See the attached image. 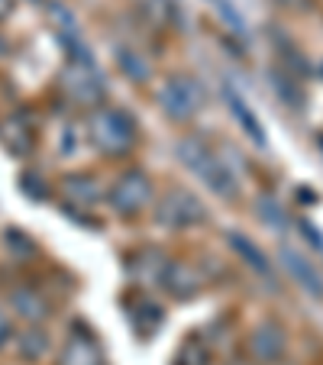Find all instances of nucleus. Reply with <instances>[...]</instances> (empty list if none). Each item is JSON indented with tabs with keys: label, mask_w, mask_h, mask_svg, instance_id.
<instances>
[{
	"label": "nucleus",
	"mask_w": 323,
	"mask_h": 365,
	"mask_svg": "<svg viewBox=\"0 0 323 365\" xmlns=\"http://www.w3.org/2000/svg\"><path fill=\"white\" fill-rule=\"evenodd\" d=\"M178 159L185 162L217 197H236V194H240V178H236L233 168L227 165V159L217 155V149H213L207 139L185 136L178 143Z\"/></svg>",
	"instance_id": "nucleus-1"
},
{
	"label": "nucleus",
	"mask_w": 323,
	"mask_h": 365,
	"mask_svg": "<svg viewBox=\"0 0 323 365\" xmlns=\"http://www.w3.org/2000/svg\"><path fill=\"white\" fill-rule=\"evenodd\" d=\"M88 139L103 155H123L136 139V123L117 107H94L88 113Z\"/></svg>",
	"instance_id": "nucleus-2"
},
{
	"label": "nucleus",
	"mask_w": 323,
	"mask_h": 365,
	"mask_svg": "<svg viewBox=\"0 0 323 365\" xmlns=\"http://www.w3.org/2000/svg\"><path fill=\"white\" fill-rule=\"evenodd\" d=\"M158 107L165 110L168 120L188 123L204 110V88L191 75H172L158 88Z\"/></svg>",
	"instance_id": "nucleus-3"
},
{
	"label": "nucleus",
	"mask_w": 323,
	"mask_h": 365,
	"mask_svg": "<svg viewBox=\"0 0 323 365\" xmlns=\"http://www.w3.org/2000/svg\"><path fill=\"white\" fill-rule=\"evenodd\" d=\"M155 220L165 230H188L207 220V207L188 187H168L155 204Z\"/></svg>",
	"instance_id": "nucleus-4"
},
{
	"label": "nucleus",
	"mask_w": 323,
	"mask_h": 365,
	"mask_svg": "<svg viewBox=\"0 0 323 365\" xmlns=\"http://www.w3.org/2000/svg\"><path fill=\"white\" fill-rule=\"evenodd\" d=\"M107 204L113 207V214L120 217H136L143 214L145 207L152 204V181L145 172L133 168V172H123L107 191Z\"/></svg>",
	"instance_id": "nucleus-5"
},
{
	"label": "nucleus",
	"mask_w": 323,
	"mask_h": 365,
	"mask_svg": "<svg viewBox=\"0 0 323 365\" xmlns=\"http://www.w3.org/2000/svg\"><path fill=\"white\" fill-rule=\"evenodd\" d=\"M62 94L68 97L71 103H88V107H94V103L103 101L107 84H103V78L97 75L94 62H91V58H81V62H71L68 68L62 71Z\"/></svg>",
	"instance_id": "nucleus-6"
},
{
	"label": "nucleus",
	"mask_w": 323,
	"mask_h": 365,
	"mask_svg": "<svg viewBox=\"0 0 323 365\" xmlns=\"http://www.w3.org/2000/svg\"><path fill=\"white\" fill-rule=\"evenodd\" d=\"M249 349H252V356L259 359V362H278V359L284 356V349H288V333H284L278 324L265 320V324H259L252 330Z\"/></svg>",
	"instance_id": "nucleus-7"
},
{
	"label": "nucleus",
	"mask_w": 323,
	"mask_h": 365,
	"mask_svg": "<svg viewBox=\"0 0 323 365\" xmlns=\"http://www.w3.org/2000/svg\"><path fill=\"white\" fill-rule=\"evenodd\" d=\"M282 265H284V272H288V275L294 278L304 291H307V294L323 297V275L314 269V262H310L307 255H301L297 249H291V246H282Z\"/></svg>",
	"instance_id": "nucleus-8"
},
{
	"label": "nucleus",
	"mask_w": 323,
	"mask_h": 365,
	"mask_svg": "<svg viewBox=\"0 0 323 365\" xmlns=\"http://www.w3.org/2000/svg\"><path fill=\"white\" fill-rule=\"evenodd\" d=\"M58 365H103L101 346L88 333H71L68 343L58 352Z\"/></svg>",
	"instance_id": "nucleus-9"
},
{
	"label": "nucleus",
	"mask_w": 323,
	"mask_h": 365,
	"mask_svg": "<svg viewBox=\"0 0 323 365\" xmlns=\"http://www.w3.org/2000/svg\"><path fill=\"white\" fill-rule=\"evenodd\" d=\"M162 284L168 288V294H175V297H194L200 291V275L191 269V265H185V262H168L165 265V272H162Z\"/></svg>",
	"instance_id": "nucleus-10"
},
{
	"label": "nucleus",
	"mask_w": 323,
	"mask_h": 365,
	"mask_svg": "<svg viewBox=\"0 0 323 365\" xmlns=\"http://www.w3.org/2000/svg\"><path fill=\"white\" fill-rule=\"evenodd\" d=\"M136 14L149 29H165L175 23V0H136Z\"/></svg>",
	"instance_id": "nucleus-11"
},
{
	"label": "nucleus",
	"mask_w": 323,
	"mask_h": 365,
	"mask_svg": "<svg viewBox=\"0 0 323 365\" xmlns=\"http://www.w3.org/2000/svg\"><path fill=\"white\" fill-rule=\"evenodd\" d=\"M62 194L68 204H78V207H94L97 200H101V187H97V181L88 178V175H71V178H65Z\"/></svg>",
	"instance_id": "nucleus-12"
},
{
	"label": "nucleus",
	"mask_w": 323,
	"mask_h": 365,
	"mask_svg": "<svg viewBox=\"0 0 323 365\" xmlns=\"http://www.w3.org/2000/svg\"><path fill=\"white\" fill-rule=\"evenodd\" d=\"M126 317H130L133 330H136L139 336L145 339L158 324H162V310H158L155 304L149 301V297H136V301L130 304V310H126Z\"/></svg>",
	"instance_id": "nucleus-13"
},
{
	"label": "nucleus",
	"mask_w": 323,
	"mask_h": 365,
	"mask_svg": "<svg viewBox=\"0 0 323 365\" xmlns=\"http://www.w3.org/2000/svg\"><path fill=\"white\" fill-rule=\"evenodd\" d=\"M10 307H14L20 317H26V320H42L48 314L46 297H39L33 288H16L14 294H10Z\"/></svg>",
	"instance_id": "nucleus-14"
},
{
	"label": "nucleus",
	"mask_w": 323,
	"mask_h": 365,
	"mask_svg": "<svg viewBox=\"0 0 323 365\" xmlns=\"http://www.w3.org/2000/svg\"><path fill=\"white\" fill-rule=\"evenodd\" d=\"M227 103H230V113H236V120H240V126L249 133V136L255 139V143H265V133H262V126H259V120L252 117V110L246 107V101H242L236 91H230L227 88Z\"/></svg>",
	"instance_id": "nucleus-15"
},
{
	"label": "nucleus",
	"mask_w": 323,
	"mask_h": 365,
	"mask_svg": "<svg viewBox=\"0 0 323 365\" xmlns=\"http://www.w3.org/2000/svg\"><path fill=\"white\" fill-rule=\"evenodd\" d=\"M230 246L236 249V252L246 259V265H252L255 272H262L265 278H272V265H268V259H265V252L262 249H255V242L252 240H246L242 233H233L230 236Z\"/></svg>",
	"instance_id": "nucleus-16"
},
{
	"label": "nucleus",
	"mask_w": 323,
	"mask_h": 365,
	"mask_svg": "<svg viewBox=\"0 0 323 365\" xmlns=\"http://www.w3.org/2000/svg\"><path fill=\"white\" fill-rule=\"evenodd\" d=\"M117 62L123 68V75H130L133 81H149V62L139 56L136 48H117Z\"/></svg>",
	"instance_id": "nucleus-17"
},
{
	"label": "nucleus",
	"mask_w": 323,
	"mask_h": 365,
	"mask_svg": "<svg viewBox=\"0 0 323 365\" xmlns=\"http://www.w3.org/2000/svg\"><path fill=\"white\" fill-rule=\"evenodd\" d=\"M178 365H210V349L200 339H188L185 349L178 352Z\"/></svg>",
	"instance_id": "nucleus-18"
},
{
	"label": "nucleus",
	"mask_w": 323,
	"mask_h": 365,
	"mask_svg": "<svg viewBox=\"0 0 323 365\" xmlns=\"http://www.w3.org/2000/svg\"><path fill=\"white\" fill-rule=\"evenodd\" d=\"M7 339H10V320L0 314V346L7 343Z\"/></svg>",
	"instance_id": "nucleus-19"
},
{
	"label": "nucleus",
	"mask_w": 323,
	"mask_h": 365,
	"mask_svg": "<svg viewBox=\"0 0 323 365\" xmlns=\"http://www.w3.org/2000/svg\"><path fill=\"white\" fill-rule=\"evenodd\" d=\"M10 7H14V0H0V20L10 14Z\"/></svg>",
	"instance_id": "nucleus-20"
}]
</instances>
